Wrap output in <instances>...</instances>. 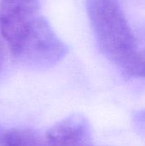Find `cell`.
<instances>
[{
    "instance_id": "1",
    "label": "cell",
    "mask_w": 145,
    "mask_h": 146,
    "mask_svg": "<svg viewBox=\"0 0 145 146\" xmlns=\"http://www.w3.org/2000/svg\"><path fill=\"white\" fill-rule=\"evenodd\" d=\"M86 9L98 45L111 61L123 63L136 43L118 0H86Z\"/></svg>"
},
{
    "instance_id": "2",
    "label": "cell",
    "mask_w": 145,
    "mask_h": 146,
    "mask_svg": "<svg viewBox=\"0 0 145 146\" xmlns=\"http://www.w3.org/2000/svg\"><path fill=\"white\" fill-rule=\"evenodd\" d=\"M66 53V45L47 21L39 16L14 56L28 65L48 68L60 62Z\"/></svg>"
},
{
    "instance_id": "3",
    "label": "cell",
    "mask_w": 145,
    "mask_h": 146,
    "mask_svg": "<svg viewBox=\"0 0 145 146\" xmlns=\"http://www.w3.org/2000/svg\"><path fill=\"white\" fill-rule=\"evenodd\" d=\"M39 16L38 0H1L0 32L13 54Z\"/></svg>"
},
{
    "instance_id": "4",
    "label": "cell",
    "mask_w": 145,
    "mask_h": 146,
    "mask_svg": "<svg viewBox=\"0 0 145 146\" xmlns=\"http://www.w3.org/2000/svg\"><path fill=\"white\" fill-rule=\"evenodd\" d=\"M44 139L49 145H89L92 140L91 127L83 115L74 114L50 127Z\"/></svg>"
},
{
    "instance_id": "5",
    "label": "cell",
    "mask_w": 145,
    "mask_h": 146,
    "mask_svg": "<svg viewBox=\"0 0 145 146\" xmlns=\"http://www.w3.org/2000/svg\"><path fill=\"white\" fill-rule=\"evenodd\" d=\"M45 145L44 135L31 129H1L0 145L29 146Z\"/></svg>"
},
{
    "instance_id": "6",
    "label": "cell",
    "mask_w": 145,
    "mask_h": 146,
    "mask_svg": "<svg viewBox=\"0 0 145 146\" xmlns=\"http://www.w3.org/2000/svg\"><path fill=\"white\" fill-rule=\"evenodd\" d=\"M129 75L145 78V50L133 51L122 63Z\"/></svg>"
},
{
    "instance_id": "7",
    "label": "cell",
    "mask_w": 145,
    "mask_h": 146,
    "mask_svg": "<svg viewBox=\"0 0 145 146\" xmlns=\"http://www.w3.org/2000/svg\"><path fill=\"white\" fill-rule=\"evenodd\" d=\"M3 58H4V51H3V47L0 44V70L2 68V65L3 63Z\"/></svg>"
}]
</instances>
